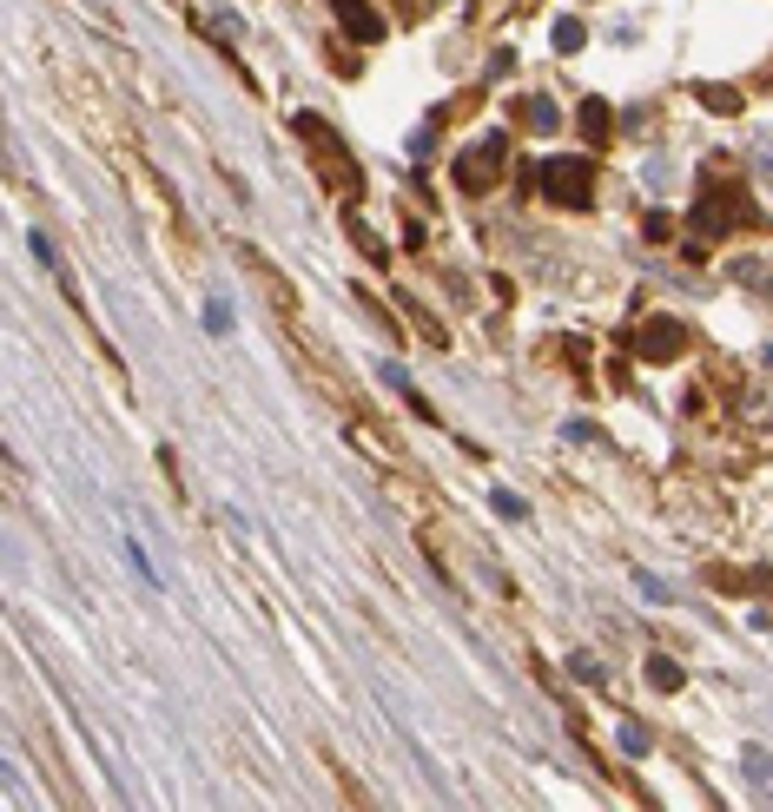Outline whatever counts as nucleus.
<instances>
[{
  "mask_svg": "<svg viewBox=\"0 0 773 812\" xmlns=\"http://www.w3.org/2000/svg\"><path fill=\"white\" fill-rule=\"evenodd\" d=\"M542 192H549V205H588V198H595V165L588 159H549L542 165Z\"/></svg>",
  "mask_w": 773,
  "mask_h": 812,
  "instance_id": "f257e3e1",
  "label": "nucleus"
},
{
  "mask_svg": "<svg viewBox=\"0 0 773 812\" xmlns=\"http://www.w3.org/2000/svg\"><path fill=\"white\" fill-rule=\"evenodd\" d=\"M502 152H509V139H502V132H490L476 152H463V159H457V185H463V192H490L496 172H502Z\"/></svg>",
  "mask_w": 773,
  "mask_h": 812,
  "instance_id": "f03ea898",
  "label": "nucleus"
},
{
  "mask_svg": "<svg viewBox=\"0 0 773 812\" xmlns=\"http://www.w3.org/2000/svg\"><path fill=\"white\" fill-rule=\"evenodd\" d=\"M734 218H741V198H727L720 185H708V192L694 198V212H687V225H694L701 239H714V231H727Z\"/></svg>",
  "mask_w": 773,
  "mask_h": 812,
  "instance_id": "7ed1b4c3",
  "label": "nucleus"
},
{
  "mask_svg": "<svg viewBox=\"0 0 773 812\" xmlns=\"http://www.w3.org/2000/svg\"><path fill=\"white\" fill-rule=\"evenodd\" d=\"M634 350H642L648 364H668V357H681V324L675 317H654V324L634 337Z\"/></svg>",
  "mask_w": 773,
  "mask_h": 812,
  "instance_id": "20e7f679",
  "label": "nucleus"
},
{
  "mask_svg": "<svg viewBox=\"0 0 773 812\" xmlns=\"http://www.w3.org/2000/svg\"><path fill=\"white\" fill-rule=\"evenodd\" d=\"M338 7V21L350 40H383V21H377V7H364V0H331Z\"/></svg>",
  "mask_w": 773,
  "mask_h": 812,
  "instance_id": "39448f33",
  "label": "nucleus"
},
{
  "mask_svg": "<svg viewBox=\"0 0 773 812\" xmlns=\"http://www.w3.org/2000/svg\"><path fill=\"white\" fill-rule=\"evenodd\" d=\"M741 773H747L753 786L773 792V753H767V747H741Z\"/></svg>",
  "mask_w": 773,
  "mask_h": 812,
  "instance_id": "423d86ee",
  "label": "nucleus"
},
{
  "mask_svg": "<svg viewBox=\"0 0 773 812\" xmlns=\"http://www.w3.org/2000/svg\"><path fill=\"white\" fill-rule=\"evenodd\" d=\"M648 687H654V693H675V687H681V667L668 661V654H654V661H648Z\"/></svg>",
  "mask_w": 773,
  "mask_h": 812,
  "instance_id": "0eeeda50",
  "label": "nucleus"
},
{
  "mask_svg": "<svg viewBox=\"0 0 773 812\" xmlns=\"http://www.w3.org/2000/svg\"><path fill=\"white\" fill-rule=\"evenodd\" d=\"M490 509H496L502 522H523V515H529V502L516 496V489H490Z\"/></svg>",
  "mask_w": 773,
  "mask_h": 812,
  "instance_id": "6e6552de",
  "label": "nucleus"
},
{
  "mask_svg": "<svg viewBox=\"0 0 773 812\" xmlns=\"http://www.w3.org/2000/svg\"><path fill=\"white\" fill-rule=\"evenodd\" d=\"M582 132L588 139H609V106L601 99H582Z\"/></svg>",
  "mask_w": 773,
  "mask_h": 812,
  "instance_id": "1a4fd4ad",
  "label": "nucleus"
},
{
  "mask_svg": "<svg viewBox=\"0 0 773 812\" xmlns=\"http://www.w3.org/2000/svg\"><path fill=\"white\" fill-rule=\"evenodd\" d=\"M556 99H529V132H556Z\"/></svg>",
  "mask_w": 773,
  "mask_h": 812,
  "instance_id": "9d476101",
  "label": "nucleus"
},
{
  "mask_svg": "<svg viewBox=\"0 0 773 812\" xmlns=\"http://www.w3.org/2000/svg\"><path fill=\"white\" fill-rule=\"evenodd\" d=\"M582 40H588V27H582V21H556V54H576Z\"/></svg>",
  "mask_w": 773,
  "mask_h": 812,
  "instance_id": "9b49d317",
  "label": "nucleus"
},
{
  "mask_svg": "<svg viewBox=\"0 0 773 812\" xmlns=\"http://www.w3.org/2000/svg\"><path fill=\"white\" fill-rule=\"evenodd\" d=\"M753 172H760V185H767V198H773V132L760 146H753Z\"/></svg>",
  "mask_w": 773,
  "mask_h": 812,
  "instance_id": "f8f14e48",
  "label": "nucleus"
},
{
  "mask_svg": "<svg viewBox=\"0 0 773 812\" xmlns=\"http://www.w3.org/2000/svg\"><path fill=\"white\" fill-rule=\"evenodd\" d=\"M621 753H634V759L648 753V726H642V720H628V726H621Z\"/></svg>",
  "mask_w": 773,
  "mask_h": 812,
  "instance_id": "ddd939ff",
  "label": "nucleus"
},
{
  "mask_svg": "<svg viewBox=\"0 0 773 812\" xmlns=\"http://www.w3.org/2000/svg\"><path fill=\"white\" fill-rule=\"evenodd\" d=\"M701 99H708L714 113H741V93H727V87H701Z\"/></svg>",
  "mask_w": 773,
  "mask_h": 812,
  "instance_id": "4468645a",
  "label": "nucleus"
},
{
  "mask_svg": "<svg viewBox=\"0 0 773 812\" xmlns=\"http://www.w3.org/2000/svg\"><path fill=\"white\" fill-rule=\"evenodd\" d=\"M206 331H218V337H225V331H231V311H225V304H218V297L206 304Z\"/></svg>",
  "mask_w": 773,
  "mask_h": 812,
  "instance_id": "2eb2a0df",
  "label": "nucleus"
},
{
  "mask_svg": "<svg viewBox=\"0 0 773 812\" xmlns=\"http://www.w3.org/2000/svg\"><path fill=\"white\" fill-rule=\"evenodd\" d=\"M568 674H576V681H588V687H595V681H601V667H595V661H588V654H576V661H568Z\"/></svg>",
  "mask_w": 773,
  "mask_h": 812,
  "instance_id": "dca6fc26",
  "label": "nucleus"
},
{
  "mask_svg": "<svg viewBox=\"0 0 773 812\" xmlns=\"http://www.w3.org/2000/svg\"><path fill=\"white\" fill-rule=\"evenodd\" d=\"M430 152H436V132H430V126L410 132V159H430Z\"/></svg>",
  "mask_w": 773,
  "mask_h": 812,
  "instance_id": "f3484780",
  "label": "nucleus"
},
{
  "mask_svg": "<svg viewBox=\"0 0 773 812\" xmlns=\"http://www.w3.org/2000/svg\"><path fill=\"white\" fill-rule=\"evenodd\" d=\"M767 364H773V344H767Z\"/></svg>",
  "mask_w": 773,
  "mask_h": 812,
  "instance_id": "a211bd4d",
  "label": "nucleus"
}]
</instances>
